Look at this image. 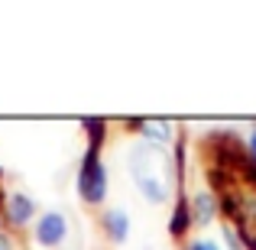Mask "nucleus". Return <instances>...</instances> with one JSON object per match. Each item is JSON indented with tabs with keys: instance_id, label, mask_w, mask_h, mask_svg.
<instances>
[{
	"instance_id": "nucleus-9",
	"label": "nucleus",
	"mask_w": 256,
	"mask_h": 250,
	"mask_svg": "<svg viewBox=\"0 0 256 250\" xmlns=\"http://www.w3.org/2000/svg\"><path fill=\"white\" fill-rule=\"evenodd\" d=\"M185 250H220L214 240H194V244H188Z\"/></svg>"
},
{
	"instance_id": "nucleus-1",
	"label": "nucleus",
	"mask_w": 256,
	"mask_h": 250,
	"mask_svg": "<svg viewBox=\"0 0 256 250\" xmlns=\"http://www.w3.org/2000/svg\"><path fill=\"white\" fill-rule=\"evenodd\" d=\"M162 166H166V159H162V153H159V146H152V143L136 146V153L130 156L133 179H136L143 198L152 201V205L169 198V182H166V175H162Z\"/></svg>"
},
{
	"instance_id": "nucleus-12",
	"label": "nucleus",
	"mask_w": 256,
	"mask_h": 250,
	"mask_svg": "<svg viewBox=\"0 0 256 250\" xmlns=\"http://www.w3.org/2000/svg\"><path fill=\"white\" fill-rule=\"evenodd\" d=\"M0 250H10V244H6V240H4V237H0Z\"/></svg>"
},
{
	"instance_id": "nucleus-5",
	"label": "nucleus",
	"mask_w": 256,
	"mask_h": 250,
	"mask_svg": "<svg viewBox=\"0 0 256 250\" xmlns=\"http://www.w3.org/2000/svg\"><path fill=\"white\" fill-rule=\"evenodd\" d=\"M32 211H36V205H32L30 195H10V201H6V214H10L13 224H26V221L32 218Z\"/></svg>"
},
{
	"instance_id": "nucleus-4",
	"label": "nucleus",
	"mask_w": 256,
	"mask_h": 250,
	"mask_svg": "<svg viewBox=\"0 0 256 250\" xmlns=\"http://www.w3.org/2000/svg\"><path fill=\"white\" fill-rule=\"evenodd\" d=\"M104 231H107V237L110 240H126V231H130V218H126V211L124 208H114V211H107L104 214Z\"/></svg>"
},
{
	"instance_id": "nucleus-7",
	"label": "nucleus",
	"mask_w": 256,
	"mask_h": 250,
	"mask_svg": "<svg viewBox=\"0 0 256 250\" xmlns=\"http://www.w3.org/2000/svg\"><path fill=\"white\" fill-rule=\"evenodd\" d=\"M214 214H218V201H214V195L201 192L198 198H194V221H198V224H208Z\"/></svg>"
},
{
	"instance_id": "nucleus-8",
	"label": "nucleus",
	"mask_w": 256,
	"mask_h": 250,
	"mask_svg": "<svg viewBox=\"0 0 256 250\" xmlns=\"http://www.w3.org/2000/svg\"><path fill=\"white\" fill-rule=\"evenodd\" d=\"M188 224H192V208H188V201L182 198L178 205H175V214H172V224H169V231L175 234V237H182V234L188 231Z\"/></svg>"
},
{
	"instance_id": "nucleus-3",
	"label": "nucleus",
	"mask_w": 256,
	"mask_h": 250,
	"mask_svg": "<svg viewBox=\"0 0 256 250\" xmlns=\"http://www.w3.org/2000/svg\"><path fill=\"white\" fill-rule=\"evenodd\" d=\"M65 234H68V221H65L62 211H49L39 218L36 224V240L42 247H58L65 240Z\"/></svg>"
},
{
	"instance_id": "nucleus-6",
	"label": "nucleus",
	"mask_w": 256,
	"mask_h": 250,
	"mask_svg": "<svg viewBox=\"0 0 256 250\" xmlns=\"http://www.w3.org/2000/svg\"><path fill=\"white\" fill-rule=\"evenodd\" d=\"M136 127L146 133V140H150L152 146H156V143H169V140H172L169 124H166V120H136Z\"/></svg>"
},
{
	"instance_id": "nucleus-2",
	"label": "nucleus",
	"mask_w": 256,
	"mask_h": 250,
	"mask_svg": "<svg viewBox=\"0 0 256 250\" xmlns=\"http://www.w3.org/2000/svg\"><path fill=\"white\" fill-rule=\"evenodd\" d=\"M78 195L88 205H100L107 195V169L100 163V146H88L78 169Z\"/></svg>"
},
{
	"instance_id": "nucleus-10",
	"label": "nucleus",
	"mask_w": 256,
	"mask_h": 250,
	"mask_svg": "<svg viewBox=\"0 0 256 250\" xmlns=\"http://www.w3.org/2000/svg\"><path fill=\"white\" fill-rule=\"evenodd\" d=\"M224 237H227V247H230V250H244V244H240V237H237V234L230 231V227L224 231Z\"/></svg>"
},
{
	"instance_id": "nucleus-11",
	"label": "nucleus",
	"mask_w": 256,
	"mask_h": 250,
	"mask_svg": "<svg viewBox=\"0 0 256 250\" xmlns=\"http://www.w3.org/2000/svg\"><path fill=\"white\" fill-rule=\"evenodd\" d=\"M246 150H250V159H253V166H256V127L250 130V140H246Z\"/></svg>"
}]
</instances>
